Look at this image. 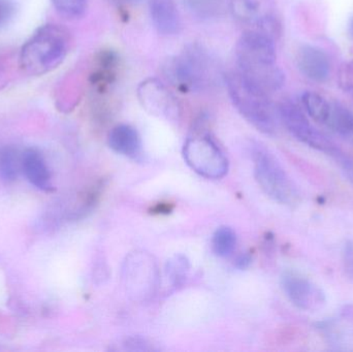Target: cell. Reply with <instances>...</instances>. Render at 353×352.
Segmentation results:
<instances>
[{
    "mask_svg": "<svg viewBox=\"0 0 353 352\" xmlns=\"http://www.w3.org/2000/svg\"><path fill=\"white\" fill-rule=\"evenodd\" d=\"M236 72L251 88L272 95L285 84V74L277 64L275 37L247 29L236 45Z\"/></svg>",
    "mask_w": 353,
    "mask_h": 352,
    "instance_id": "cell-1",
    "label": "cell"
},
{
    "mask_svg": "<svg viewBox=\"0 0 353 352\" xmlns=\"http://www.w3.org/2000/svg\"><path fill=\"white\" fill-rule=\"evenodd\" d=\"M163 74L167 84L181 93H201L223 81L219 65L212 54L197 43L165 60Z\"/></svg>",
    "mask_w": 353,
    "mask_h": 352,
    "instance_id": "cell-2",
    "label": "cell"
},
{
    "mask_svg": "<svg viewBox=\"0 0 353 352\" xmlns=\"http://www.w3.org/2000/svg\"><path fill=\"white\" fill-rule=\"evenodd\" d=\"M72 45V35L62 25L39 27L23 45L19 68L29 76H43L56 70L65 60Z\"/></svg>",
    "mask_w": 353,
    "mask_h": 352,
    "instance_id": "cell-3",
    "label": "cell"
},
{
    "mask_svg": "<svg viewBox=\"0 0 353 352\" xmlns=\"http://www.w3.org/2000/svg\"><path fill=\"white\" fill-rule=\"evenodd\" d=\"M223 83L232 105L248 123L267 136L276 134L279 115L270 95L251 88L236 70L224 74Z\"/></svg>",
    "mask_w": 353,
    "mask_h": 352,
    "instance_id": "cell-4",
    "label": "cell"
},
{
    "mask_svg": "<svg viewBox=\"0 0 353 352\" xmlns=\"http://www.w3.org/2000/svg\"><path fill=\"white\" fill-rule=\"evenodd\" d=\"M251 156L255 179L263 192L279 204L296 206L300 202V194L273 153L263 145L252 143Z\"/></svg>",
    "mask_w": 353,
    "mask_h": 352,
    "instance_id": "cell-5",
    "label": "cell"
},
{
    "mask_svg": "<svg viewBox=\"0 0 353 352\" xmlns=\"http://www.w3.org/2000/svg\"><path fill=\"white\" fill-rule=\"evenodd\" d=\"M183 156L191 169L207 179H221L228 174V161L210 132L199 125L189 134Z\"/></svg>",
    "mask_w": 353,
    "mask_h": 352,
    "instance_id": "cell-6",
    "label": "cell"
},
{
    "mask_svg": "<svg viewBox=\"0 0 353 352\" xmlns=\"http://www.w3.org/2000/svg\"><path fill=\"white\" fill-rule=\"evenodd\" d=\"M277 110L280 122L299 142L333 158L342 152L334 141L313 125L302 105L292 99H283Z\"/></svg>",
    "mask_w": 353,
    "mask_h": 352,
    "instance_id": "cell-7",
    "label": "cell"
},
{
    "mask_svg": "<svg viewBox=\"0 0 353 352\" xmlns=\"http://www.w3.org/2000/svg\"><path fill=\"white\" fill-rule=\"evenodd\" d=\"M303 107L317 124L353 144V113L345 105L311 91L303 99Z\"/></svg>",
    "mask_w": 353,
    "mask_h": 352,
    "instance_id": "cell-8",
    "label": "cell"
},
{
    "mask_svg": "<svg viewBox=\"0 0 353 352\" xmlns=\"http://www.w3.org/2000/svg\"><path fill=\"white\" fill-rule=\"evenodd\" d=\"M228 8L247 29L263 31L275 39L280 34L281 25L273 0H228Z\"/></svg>",
    "mask_w": 353,
    "mask_h": 352,
    "instance_id": "cell-9",
    "label": "cell"
},
{
    "mask_svg": "<svg viewBox=\"0 0 353 352\" xmlns=\"http://www.w3.org/2000/svg\"><path fill=\"white\" fill-rule=\"evenodd\" d=\"M123 274L126 289L134 299L145 300L154 293L159 272L150 254L138 251L130 254L124 264Z\"/></svg>",
    "mask_w": 353,
    "mask_h": 352,
    "instance_id": "cell-10",
    "label": "cell"
},
{
    "mask_svg": "<svg viewBox=\"0 0 353 352\" xmlns=\"http://www.w3.org/2000/svg\"><path fill=\"white\" fill-rule=\"evenodd\" d=\"M139 101L151 115L175 121L180 117V103L167 83L157 78L142 81L137 90Z\"/></svg>",
    "mask_w": 353,
    "mask_h": 352,
    "instance_id": "cell-11",
    "label": "cell"
},
{
    "mask_svg": "<svg viewBox=\"0 0 353 352\" xmlns=\"http://www.w3.org/2000/svg\"><path fill=\"white\" fill-rule=\"evenodd\" d=\"M281 287L288 300L303 311L319 312L327 305L325 291L298 273L292 271L284 273Z\"/></svg>",
    "mask_w": 353,
    "mask_h": 352,
    "instance_id": "cell-12",
    "label": "cell"
},
{
    "mask_svg": "<svg viewBox=\"0 0 353 352\" xmlns=\"http://www.w3.org/2000/svg\"><path fill=\"white\" fill-rule=\"evenodd\" d=\"M296 66L301 74L312 82L321 84L331 76V59L327 52L317 45H303L296 53Z\"/></svg>",
    "mask_w": 353,
    "mask_h": 352,
    "instance_id": "cell-13",
    "label": "cell"
},
{
    "mask_svg": "<svg viewBox=\"0 0 353 352\" xmlns=\"http://www.w3.org/2000/svg\"><path fill=\"white\" fill-rule=\"evenodd\" d=\"M149 14L159 34L174 37L182 31V19L176 0H149Z\"/></svg>",
    "mask_w": 353,
    "mask_h": 352,
    "instance_id": "cell-14",
    "label": "cell"
},
{
    "mask_svg": "<svg viewBox=\"0 0 353 352\" xmlns=\"http://www.w3.org/2000/svg\"><path fill=\"white\" fill-rule=\"evenodd\" d=\"M119 57L115 52L105 50L99 53L90 74V84L97 92H108L117 79Z\"/></svg>",
    "mask_w": 353,
    "mask_h": 352,
    "instance_id": "cell-15",
    "label": "cell"
},
{
    "mask_svg": "<svg viewBox=\"0 0 353 352\" xmlns=\"http://www.w3.org/2000/svg\"><path fill=\"white\" fill-rule=\"evenodd\" d=\"M110 148L118 154L138 158L142 153V140L138 130L130 124H118L108 136Z\"/></svg>",
    "mask_w": 353,
    "mask_h": 352,
    "instance_id": "cell-16",
    "label": "cell"
},
{
    "mask_svg": "<svg viewBox=\"0 0 353 352\" xmlns=\"http://www.w3.org/2000/svg\"><path fill=\"white\" fill-rule=\"evenodd\" d=\"M22 172L27 180L39 189L50 191L53 188L49 167L37 149H27L23 152Z\"/></svg>",
    "mask_w": 353,
    "mask_h": 352,
    "instance_id": "cell-17",
    "label": "cell"
},
{
    "mask_svg": "<svg viewBox=\"0 0 353 352\" xmlns=\"http://www.w3.org/2000/svg\"><path fill=\"white\" fill-rule=\"evenodd\" d=\"M191 16L203 22L218 20L225 14L228 0H183Z\"/></svg>",
    "mask_w": 353,
    "mask_h": 352,
    "instance_id": "cell-18",
    "label": "cell"
},
{
    "mask_svg": "<svg viewBox=\"0 0 353 352\" xmlns=\"http://www.w3.org/2000/svg\"><path fill=\"white\" fill-rule=\"evenodd\" d=\"M22 155L18 149L8 146L0 149V178L6 182H12L22 172Z\"/></svg>",
    "mask_w": 353,
    "mask_h": 352,
    "instance_id": "cell-19",
    "label": "cell"
},
{
    "mask_svg": "<svg viewBox=\"0 0 353 352\" xmlns=\"http://www.w3.org/2000/svg\"><path fill=\"white\" fill-rule=\"evenodd\" d=\"M236 233L230 227H219L212 239V248L214 253L220 258H228L236 248Z\"/></svg>",
    "mask_w": 353,
    "mask_h": 352,
    "instance_id": "cell-20",
    "label": "cell"
},
{
    "mask_svg": "<svg viewBox=\"0 0 353 352\" xmlns=\"http://www.w3.org/2000/svg\"><path fill=\"white\" fill-rule=\"evenodd\" d=\"M168 279L173 287H181L186 280L189 273V262L184 256L178 254L168 260L165 267Z\"/></svg>",
    "mask_w": 353,
    "mask_h": 352,
    "instance_id": "cell-21",
    "label": "cell"
},
{
    "mask_svg": "<svg viewBox=\"0 0 353 352\" xmlns=\"http://www.w3.org/2000/svg\"><path fill=\"white\" fill-rule=\"evenodd\" d=\"M90 0H52L58 14L68 20H78L83 18L88 10Z\"/></svg>",
    "mask_w": 353,
    "mask_h": 352,
    "instance_id": "cell-22",
    "label": "cell"
},
{
    "mask_svg": "<svg viewBox=\"0 0 353 352\" xmlns=\"http://www.w3.org/2000/svg\"><path fill=\"white\" fill-rule=\"evenodd\" d=\"M340 88L353 97V60L342 64L338 72Z\"/></svg>",
    "mask_w": 353,
    "mask_h": 352,
    "instance_id": "cell-23",
    "label": "cell"
},
{
    "mask_svg": "<svg viewBox=\"0 0 353 352\" xmlns=\"http://www.w3.org/2000/svg\"><path fill=\"white\" fill-rule=\"evenodd\" d=\"M342 264L345 276L353 282V240L346 242L342 252Z\"/></svg>",
    "mask_w": 353,
    "mask_h": 352,
    "instance_id": "cell-24",
    "label": "cell"
},
{
    "mask_svg": "<svg viewBox=\"0 0 353 352\" xmlns=\"http://www.w3.org/2000/svg\"><path fill=\"white\" fill-rule=\"evenodd\" d=\"M334 159L337 161L340 169H342V173L347 178L348 181L353 184V157L348 156V155L341 152Z\"/></svg>",
    "mask_w": 353,
    "mask_h": 352,
    "instance_id": "cell-25",
    "label": "cell"
},
{
    "mask_svg": "<svg viewBox=\"0 0 353 352\" xmlns=\"http://www.w3.org/2000/svg\"><path fill=\"white\" fill-rule=\"evenodd\" d=\"M112 6H116L117 8H126L130 6H134V4L141 3L144 0H108Z\"/></svg>",
    "mask_w": 353,
    "mask_h": 352,
    "instance_id": "cell-26",
    "label": "cell"
},
{
    "mask_svg": "<svg viewBox=\"0 0 353 352\" xmlns=\"http://www.w3.org/2000/svg\"><path fill=\"white\" fill-rule=\"evenodd\" d=\"M10 8L6 0H0V25L3 24L4 21L10 16Z\"/></svg>",
    "mask_w": 353,
    "mask_h": 352,
    "instance_id": "cell-27",
    "label": "cell"
},
{
    "mask_svg": "<svg viewBox=\"0 0 353 352\" xmlns=\"http://www.w3.org/2000/svg\"><path fill=\"white\" fill-rule=\"evenodd\" d=\"M250 262V256H248V254H244V256H241L240 258L236 260V265L239 269H246L248 268Z\"/></svg>",
    "mask_w": 353,
    "mask_h": 352,
    "instance_id": "cell-28",
    "label": "cell"
},
{
    "mask_svg": "<svg viewBox=\"0 0 353 352\" xmlns=\"http://www.w3.org/2000/svg\"><path fill=\"white\" fill-rule=\"evenodd\" d=\"M4 65L1 61H0V86L1 85H6V80H4Z\"/></svg>",
    "mask_w": 353,
    "mask_h": 352,
    "instance_id": "cell-29",
    "label": "cell"
},
{
    "mask_svg": "<svg viewBox=\"0 0 353 352\" xmlns=\"http://www.w3.org/2000/svg\"><path fill=\"white\" fill-rule=\"evenodd\" d=\"M350 34H352V37H353V17H352V20H350Z\"/></svg>",
    "mask_w": 353,
    "mask_h": 352,
    "instance_id": "cell-30",
    "label": "cell"
}]
</instances>
